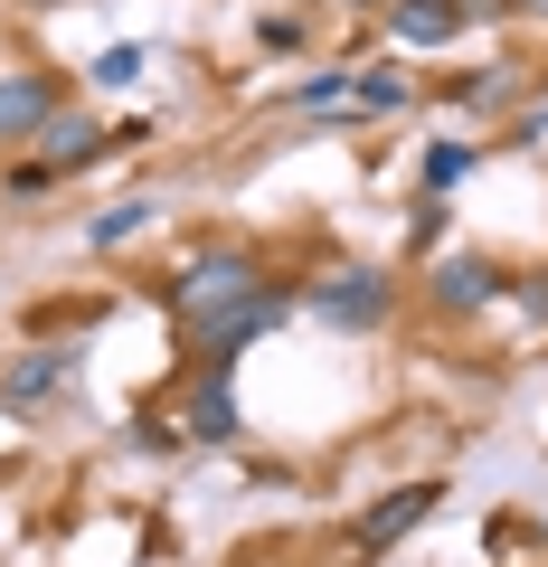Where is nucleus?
I'll return each instance as SVG.
<instances>
[{
    "label": "nucleus",
    "mask_w": 548,
    "mask_h": 567,
    "mask_svg": "<svg viewBox=\"0 0 548 567\" xmlns=\"http://www.w3.org/2000/svg\"><path fill=\"white\" fill-rule=\"evenodd\" d=\"M256 293H265V275H256V265H246V256H227V246H218V256H189L180 275L162 284L170 322H180L189 341H208V331H218L227 312H246V303H256Z\"/></svg>",
    "instance_id": "f257e3e1"
},
{
    "label": "nucleus",
    "mask_w": 548,
    "mask_h": 567,
    "mask_svg": "<svg viewBox=\"0 0 548 567\" xmlns=\"http://www.w3.org/2000/svg\"><path fill=\"white\" fill-rule=\"evenodd\" d=\"M387 303H397V284L369 275V265H341V275L312 293V312H322L331 331H379V322H387Z\"/></svg>",
    "instance_id": "f03ea898"
},
{
    "label": "nucleus",
    "mask_w": 548,
    "mask_h": 567,
    "mask_svg": "<svg viewBox=\"0 0 548 567\" xmlns=\"http://www.w3.org/2000/svg\"><path fill=\"white\" fill-rule=\"evenodd\" d=\"M48 114H58V76H39V66H10V76H0V142H39Z\"/></svg>",
    "instance_id": "7ed1b4c3"
},
{
    "label": "nucleus",
    "mask_w": 548,
    "mask_h": 567,
    "mask_svg": "<svg viewBox=\"0 0 548 567\" xmlns=\"http://www.w3.org/2000/svg\"><path fill=\"white\" fill-rule=\"evenodd\" d=\"M104 152H114V133H104L95 114H66L58 104V114L39 123V162L48 171H85V162H104Z\"/></svg>",
    "instance_id": "20e7f679"
},
{
    "label": "nucleus",
    "mask_w": 548,
    "mask_h": 567,
    "mask_svg": "<svg viewBox=\"0 0 548 567\" xmlns=\"http://www.w3.org/2000/svg\"><path fill=\"white\" fill-rule=\"evenodd\" d=\"M502 293V265L492 256H445L435 265V312H483Z\"/></svg>",
    "instance_id": "39448f33"
},
{
    "label": "nucleus",
    "mask_w": 548,
    "mask_h": 567,
    "mask_svg": "<svg viewBox=\"0 0 548 567\" xmlns=\"http://www.w3.org/2000/svg\"><path fill=\"white\" fill-rule=\"evenodd\" d=\"M435 502H445V492H435V483H406V492H387V502H379V511H369V520H360V548H387V539H406V529L426 520Z\"/></svg>",
    "instance_id": "423d86ee"
},
{
    "label": "nucleus",
    "mask_w": 548,
    "mask_h": 567,
    "mask_svg": "<svg viewBox=\"0 0 548 567\" xmlns=\"http://www.w3.org/2000/svg\"><path fill=\"white\" fill-rule=\"evenodd\" d=\"M66 369H76L66 350H29V360L10 369V388H0V398H10V406H48V398L66 388Z\"/></svg>",
    "instance_id": "0eeeda50"
},
{
    "label": "nucleus",
    "mask_w": 548,
    "mask_h": 567,
    "mask_svg": "<svg viewBox=\"0 0 548 567\" xmlns=\"http://www.w3.org/2000/svg\"><path fill=\"white\" fill-rule=\"evenodd\" d=\"M454 29H464L454 0H397V39L406 48H435V39H454Z\"/></svg>",
    "instance_id": "6e6552de"
},
{
    "label": "nucleus",
    "mask_w": 548,
    "mask_h": 567,
    "mask_svg": "<svg viewBox=\"0 0 548 567\" xmlns=\"http://www.w3.org/2000/svg\"><path fill=\"white\" fill-rule=\"evenodd\" d=\"M189 425H199L208 445H237V406H227V369H208L199 398H189Z\"/></svg>",
    "instance_id": "1a4fd4ad"
},
{
    "label": "nucleus",
    "mask_w": 548,
    "mask_h": 567,
    "mask_svg": "<svg viewBox=\"0 0 548 567\" xmlns=\"http://www.w3.org/2000/svg\"><path fill=\"white\" fill-rule=\"evenodd\" d=\"M143 227H152V199H114L104 218H85V237H95V246H123V237H143Z\"/></svg>",
    "instance_id": "9d476101"
},
{
    "label": "nucleus",
    "mask_w": 548,
    "mask_h": 567,
    "mask_svg": "<svg viewBox=\"0 0 548 567\" xmlns=\"http://www.w3.org/2000/svg\"><path fill=\"white\" fill-rule=\"evenodd\" d=\"M464 171H473V142H435V152H426V181L435 189H454Z\"/></svg>",
    "instance_id": "9b49d317"
},
{
    "label": "nucleus",
    "mask_w": 548,
    "mask_h": 567,
    "mask_svg": "<svg viewBox=\"0 0 548 567\" xmlns=\"http://www.w3.org/2000/svg\"><path fill=\"white\" fill-rule=\"evenodd\" d=\"M341 95H350V76H331V66H322V76H303V85H293V104H303V114H331Z\"/></svg>",
    "instance_id": "f8f14e48"
},
{
    "label": "nucleus",
    "mask_w": 548,
    "mask_h": 567,
    "mask_svg": "<svg viewBox=\"0 0 548 567\" xmlns=\"http://www.w3.org/2000/svg\"><path fill=\"white\" fill-rule=\"evenodd\" d=\"M133 76H143V48H104L95 58V85H133Z\"/></svg>",
    "instance_id": "ddd939ff"
},
{
    "label": "nucleus",
    "mask_w": 548,
    "mask_h": 567,
    "mask_svg": "<svg viewBox=\"0 0 548 567\" xmlns=\"http://www.w3.org/2000/svg\"><path fill=\"white\" fill-rule=\"evenodd\" d=\"M510 95V76L492 66V76H454V104H502Z\"/></svg>",
    "instance_id": "4468645a"
},
{
    "label": "nucleus",
    "mask_w": 548,
    "mask_h": 567,
    "mask_svg": "<svg viewBox=\"0 0 548 567\" xmlns=\"http://www.w3.org/2000/svg\"><path fill=\"white\" fill-rule=\"evenodd\" d=\"M360 104H379V114H387V104H406V76H387V66H379V76H360Z\"/></svg>",
    "instance_id": "2eb2a0df"
},
{
    "label": "nucleus",
    "mask_w": 548,
    "mask_h": 567,
    "mask_svg": "<svg viewBox=\"0 0 548 567\" xmlns=\"http://www.w3.org/2000/svg\"><path fill=\"white\" fill-rule=\"evenodd\" d=\"M520 312H529V322L548 331V275H529V284H520Z\"/></svg>",
    "instance_id": "dca6fc26"
},
{
    "label": "nucleus",
    "mask_w": 548,
    "mask_h": 567,
    "mask_svg": "<svg viewBox=\"0 0 548 567\" xmlns=\"http://www.w3.org/2000/svg\"><path fill=\"white\" fill-rule=\"evenodd\" d=\"M454 10H464V20H520L510 0H454Z\"/></svg>",
    "instance_id": "f3484780"
},
{
    "label": "nucleus",
    "mask_w": 548,
    "mask_h": 567,
    "mask_svg": "<svg viewBox=\"0 0 548 567\" xmlns=\"http://www.w3.org/2000/svg\"><path fill=\"white\" fill-rule=\"evenodd\" d=\"M520 142H548V104H529V114H520Z\"/></svg>",
    "instance_id": "a211bd4d"
},
{
    "label": "nucleus",
    "mask_w": 548,
    "mask_h": 567,
    "mask_svg": "<svg viewBox=\"0 0 548 567\" xmlns=\"http://www.w3.org/2000/svg\"><path fill=\"white\" fill-rule=\"evenodd\" d=\"M510 10H520V20H548V0H510Z\"/></svg>",
    "instance_id": "6ab92c4d"
},
{
    "label": "nucleus",
    "mask_w": 548,
    "mask_h": 567,
    "mask_svg": "<svg viewBox=\"0 0 548 567\" xmlns=\"http://www.w3.org/2000/svg\"><path fill=\"white\" fill-rule=\"evenodd\" d=\"M29 10H58V0H29Z\"/></svg>",
    "instance_id": "aec40b11"
}]
</instances>
